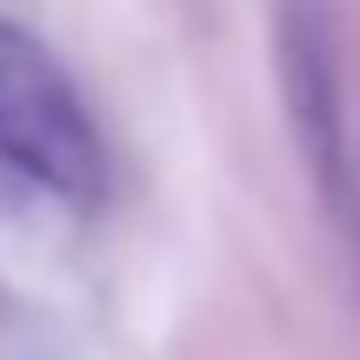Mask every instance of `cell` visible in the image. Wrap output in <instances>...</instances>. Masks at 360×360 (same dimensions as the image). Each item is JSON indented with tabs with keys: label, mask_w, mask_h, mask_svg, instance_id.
Wrapping results in <instances>:
<instances>
[{
	"label": "cell",
	"mask_w": 360,
	"mask_h": 360,
	"mask_svg": "<svg viewBox=\"0 0 360 360\" xmlns=\"http://www.w3.org/2000/svg\"><path fill=\"white\" fill-rule=\"evenodd\" d=\"M0 160L74 207H94L107 187L101 134H94L74 80L13 20H0Z\"/></svg>",
	"instance_id": "1"
},
{
	"label": "cell",
	"mask_w": 360,
	"mask_h": 360,
	"mask_svg": "<svg viewBox=\"0 0 360 360\" xmlns=\"http://www.w3.org/2000/svg\"><path fill=\"white\" fill-rule=\"evenodd\" d=\"M281 80H287V114L300 127V154H307V174L321 187V207H327L334 233L347 240V254L360 267V167H354L347 127H340V87H334L327 27H321V7H307V0L281 7Z\"/></svg>",
	"instance_id": "2"
}]
</instances>
